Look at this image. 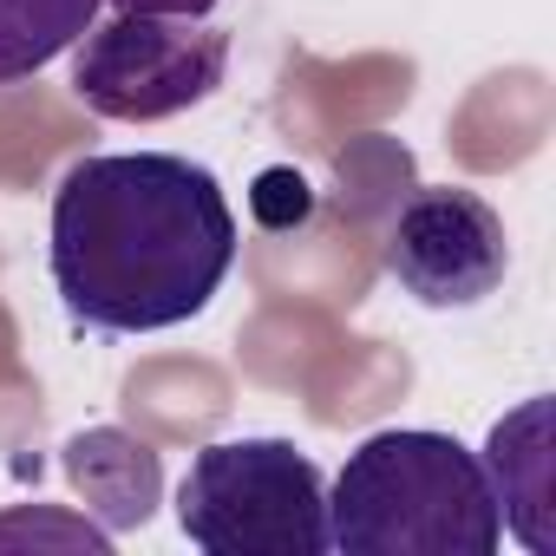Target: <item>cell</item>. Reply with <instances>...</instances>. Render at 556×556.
<instances>
[{
    "label": "cell",
    "instance_id": "6da1fadb",
    "mask_svg": "<svg viewBox=\"0 0 556 556\" xmlns=\"http://www.w3.org/2000/svg\"><path fill=\"white\" fill-rule=\"evenodd\" d=\"M236 262V210L210 164L177 151L79 157L53 190L47 268L92 334L197 321Z\"/></svg>",
    "mask_w": 556,
    "mask_h": 556
},
{
    "label": "cell",
    "instance_id": "7a4b0ae2",
    "mask_svg": "<svg viewBox=\"0 0 556 556\" xmlns=\"http://www.w3.org/2000/svg\"><path fill=\"white\" fill-rule=\"evenodd\" d=\"M504 504L452 432H374L328 484V549L348 556H491Z\"/></svg>",
    "mask_w": 556,
    "mask_h": 556
},
{
    "label": "cell",
    "instance_id": "3957f363",
    "mask_svg": "<svg viewBox=\"0 0 556 556\" xmlns=\"http://www.w3.org/2000/svg\"><path fill=\"white\" fill-rule=\"evenodd\" d=\"M177 523L203 556H321L328 478L289 439H223L190 458Z\"/></svg>",
    "mask_w": 556,
    "mask_h": 556
},
{
    "label": "cell",
    "instance_id": "277c9868",
    "mask_svg": "<svg viewBox=\"0 0 556 556\" xmlns=\"http://www.w3.org/2000/svg\"><path fill=\"white\" fill-rule=\"evenodd\" d=\"M229 73V34L170 14H112L73 40V92L92 118L157 125L203 105Z\"/></svg>",
    "mask_w": 556,
    "mask_h": 556
},
{
    "label": "cell",
    "instance_id": "5b68a950",
    "mask_svg": "<svg viewBox=\"0 0 556 556\" xmlns=\"http://www.w3.org/2000/svg\"><path fill=\"white\" fill-rule=\"evenodd\" d=\"M380 262L426 308H478L484 295L504 289V268H510L504 216L478 190L419 184L393 210V223L380 236Z\"/></svg>",
    "mask_w": 556,
    "mask_h": 556
},
{
    "label": "cell",
    "instance_id": "8992f818",
    "mask_svg": "<svg viewBox=\"0 0 556 556\" xmlns=\"http://www.w3.org/2000/svg\"><path fill=\"white\" fill-rule=\"evenodd\" d=\"M66 478L79 484L86 510L99 517V530H131L157 510V452L118 426H99V432H79L66 445Z\"/></svg>",
    "mask_w": 556,
    "mask_h": 556
},
{
    "label": "cell",
    "instance_id": "52a82bcc",
    "mask_svg": "<svg viewBox=\"0 0 556 556\" xmlns=\"http://www.w3.org/2000/svg\"><path fill=\"white\" fill-rule=\"evenodd\" d=\"M105 0H0V86L47 73L99 21Z\"/></svg>",
    "mask_w": 556,
    "mask_h": 556
},
{
    "label": "cell",
    "instance_id": "ba28073f",
    "mask_svg": "<svg viewBox=\"0 0 556 556\" xmlns=\"http://www.w3.org/2000/svg\"><path fill=\"white\" fill-rule=\"evenodd\" d=\"M21 536H34V543H60V549H86V556H105V549H112V536L92 530V523H60V517L8 510V517H0V543H21Z\"/></svg>",
    "mask_w": 556,
    "mask_h": 556
},
{
    "label": "cell",
    "instance_id": "9c48e42d",
    "mask_svg": "<svg viewBox=\"0 0 556 556\" xmlns=\"http://www.w3.org/2000/svg\"><path fill=\"white\" fill-rule=\"evenodd\" d=\"M118 14H170V21H203L216 0H112Z\"/></svg>",
    "mask_w": 556,
    "mask_h": 556
}]
</instances>
